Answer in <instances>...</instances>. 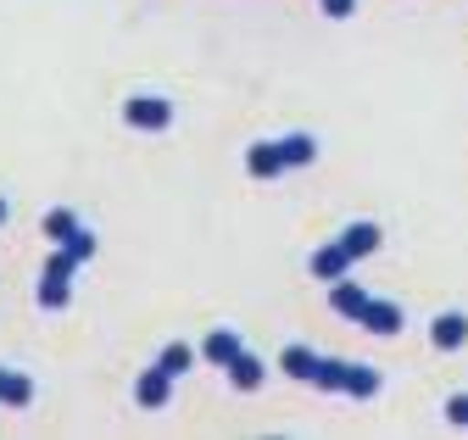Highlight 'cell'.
<instances>
[{"instance_id":"1","label":"cell","mask_w":468,"mask_h":440,"mask_svg":"<svg viewBox=\"0 0 468 440\" xmlns=\"http://www.w3.org/2000/svg\"><path fill=\"white\" fill-rule=\"evenodd\" d=\"M73 273H79V262H73L68 251H56V257L45 262V285H39V307H45V312H62V307H68Z\"/></svg>"},{"instance_id":"2","label":"cell","mask_w":468,"mask_h":440,"mask_svg":"<svg viewBox=\"0 0 468 440\" xmlns=\"http://www.w3.org/2000/svg\"><path fill=\"white\" fill-rule=\"evenodd\" d=\"M123 123L129 129H167L173 123V100H162V95H129L123 100Z\"/></svg>"},{"instance_id":"3","label":"cell","mask_w":468,"mask_h":440,"mask_svg":"<svg viewBox=\"0 0 468 440\" xmlns=\"http://www.w3.org/2000/svg\"><path fill=\"white\" fill-rule=\"evenodd\" d=\"M329 307H335L340 318L357 323V318H363V307H368V290H363V285L346 273V279H335V285H329Z\"/></svg>"},{"instance_id":"4","label":"cell","mask_w":468,"mask_h":440,"mask_svg":"<svg viewBox=\"0 0 468 440\" xmlns=\"http://www.w3.org/2000/svg\"><path fill=\"white\" fill-rule=\"evenodd\" d=\"M167 396H173V373L145 368V373H140V384H134V402H140L145 413H156V407H167Z\"/></svg>"},{"instance_id":"5","label":"cell","mask_w":468,"mask_h":440,"mask_svg":"<svg viewBox=\"0 0 468 440\" xmlns=\"http://www.w3.org/2000/svg\"><path fill=\"white\" fill-rule=\"evenodd\" d=\"M430 340H435V351L468 346V312H441V318L430 323Z\"/></svg>"},{"instance_id":"6","label":"cell","mask_w":468,"mask_h":440,"mask_svg":"<svg viewBox=\"0 0 468 440\" xmlns=\"http://www.w3.org/2000/svg\"><path fill=\"white\" fill-rule=\"evenodd\" d=\"M351 273V251L335 240V246H318L313 251V279H324V285H335V279H346Z\"/></svg>"},{"instance_id":"7","label":"cell","mask_w":468,"mask_h":440,"mask_svg":"<svg viewBox=\"0 0 468 440\" xmlns=\"http://www.w3.org/2000/svg\"><path fill=\"white\" fill-rule=\"evenodd\" d=\"M368 335H401V307L396 301H374L368 296V307H363V318H357Z\"/></svg>"},{"instance_id":"8","label":"cell","mask_w":468,"mask_h":440,"mask_svg":"<svg viewBox=\"0 0 468 440\" xmlns=\"http://www.w3.org/2000/svg\"><path fill=\"white\" fill-rule=\"evenodd\" d=\"M240 351H246V346H240V335H234V329H212V335L201 340V357H207L212 368H229Z\"/></svg>"},{"instance_id":"9","label":"cell","mask_w":468,"mask_h":440,"mask_svg":"<svg viewBox=\"0 0 468 440\" xmlns=\"http://www.w3.org/2000/svg\"><path fill=\"white\" fill-rule=\"evenodd\" d=\"M340 396H357V402L379 396V368H368V362H346V384H340Z\"/></svg>"},{"instance_id":"10","label":"cell","mask_w":468,"mask_h":440,"mask_svg":"<svg viewBox=\"0 0 468 440\" xmlns=\"http://www.w3.org/2000/svg\"><path fill=\"white\" fill-rule=\"evenodd\" d=\"M246 173H251V179H273V173H284L279 140H262V145H251V151H246Z\"/></svg>"},{"instance_id":"11","label":"cell","mask_w":468,"mask_h":440,"mask_svg":"<svg viewBox=\"0 0 468 440\" xmlns=\"http://www.w3.org/2000/svg\"><path fill=\"white\" fill-rule=\"evenodd\" d=\"M379 240H385V235H379V224H351V229L340 235V246L351 251V262H357V257H374V251H379Z\"/></svg>"},{"instance_id":"12","label":"cell","mask_w":468,"mask_h":440,"mask_svg":"<svg viewBox=\"0 0 468 440\" xmlns=\"http://www.w3.org/2000/svg\"><path fill=\"white\" fill-rule=\"evenodd\" d=\"M262 357H251V351H240V357H234L229 362V384H234V391H257V384H262Z\"/></svg>"},{"instance_id":"13","label":"cell","mask_w":468,"mask_h":440,"mask_svg":"<svg viewBox=\"0 0 468 440\" xmlns=\"http://www.w3.org/2000/svg\"><path fill=\"white\" fill-rule=\"evenodd\" d=\"M279 368H284L290 379H307V384H313V373H318V351H313V346H284Z\"/></svg>"},{"instance_id":"14","label":"cell","mask_w":468,"mask_h":440,"mask_svg":"<svg viewBox=\"0 0 468 440\" xmlns=\"http://www.w3.org/2000/svg\"><path fill=\"white\" fill-rule=\"evenodd\" d=\"M279 156H284V168H307V162L318 156V140L313 134H284L279 140Z\"/></svg>"},{"instance_id":"15","label":"cell","mask_w":468,"mask_h":440,"mask_svg":"<svg viewBox=\"0 0 468 440\" xmlns=\"http://www.w3.org/2000/svg\"><path fill=\"white\" fill-rule=\"evenodd\" d=\"M73 235H79V217H73V212H62V206H56V212H45V240L68 246Z\"/></svg>"},{"instance_id":"16","label":"cell","mask_w":468,"mask_h":440,"mask_svg":"<svg viewBox=\"0 0 468 440\" xmlns=\"http://www.w3.org/2000/svg\"><path fill=\"white\" fill-rule=\"evenodd\" d=\"M190 362H196V351H190L185 340H173V346L156 357V368H162V373H173V379H179V373H190Z\"/></svg>"},{"instance_id":"17","label":"cell","mask_w":468,"mask_h":440,"mask_svg":"<svg viewBox=\"0 0 468 440\" xmlns=\"http://www.w3.org/2000/svg\"><path fill=\"white\" fill-rule=\"evenodd\" d=\"M313 384H318V391H340V384H346V362H340V357H318Z\"/></svg>"},{"instance_id":"18","label":"cell","mask_w":468,"mask_h":440,"mask_svg":"<svg viewBox=\"0 0 468 440\" xmlns=\"http://www.w3.org/2000/svg\"><path fill=\"white\" fill-rule=\"evenodd\" d=\"M28 396H34V384H28L23 373H12V368H6V384H0V402H6V407H23Z\"/></svg>"},{"instance_id":"19","label":"cell","mask_w":468,"mask_h":440,"mask_svg":"<svg viewBox=\"0 0 468 440\" xmlns=\"http://www.w3.org/2000/svg\"><path fill=\"white\" fill-rule=\"evenodd\" d=\"M62 251H68L73 262H90V257H95V235H90V229H79V235H73V240L62 246Z\"/></svg>"},{"instance_id":"20","label":"cell","mask_w":468,"mask_h":440,"mask_svg":"<svg viewBox=\"0 0 468 440\" xmlns=\"http://www.w3.org/2000/svg\"><path fill=\"white\" fill-rule=\"evenodd\" d=\"M446 418H452L457 429H468V396H452V402H446Z\"/></svg>"},{"instance_id":"21","label":"cell","mask_w":468,"mask_h":440,"mask_svg":"<svg viewBox=\"0 0 468 440\" xmlns=\"http://www.w3.org/2000/svg\"><path fill=\"white\" fill-rule=\"evenodd\" d=\"M324 12L329 17H351V12H357V0H324Z\"/></svg>"},{"instance_id":"22","label":"cell","mask_w":468,"mask_h":440,"mask_svg":"<svg viewBox=\"0 0 468 440\" xmlns=\"http://www.w3.org/2000/svg\"><path fill=\"white\" fill-rule=\"evenodd\" d=\"M0 224H6V201H0Z\"/></svg>"},{"instance_id":"23","label":"cell","mask_w":468,"mask_h":440,"mask_svg":"<svg viewBox=\"0 0 468 440\" xmlns=\"http://www.w3.org/2000/svg\"><path fill=\"white\" fill-rule=\"evenodd\" d=\"M0 384H6V368H0Z\"/></svg>"}]
</instances>
